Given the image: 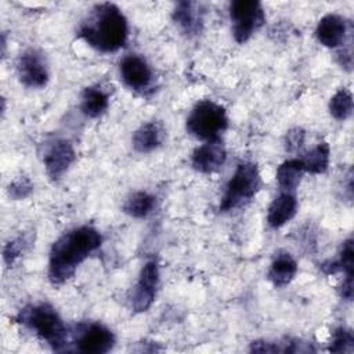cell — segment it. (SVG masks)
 <instances>
[{
  "instance_id": "obj_22",
  "label": "cell",
  "mask_w": 354,
  "mask_h": 354,
  "mask_svg": "<svg viewBox=\"0 0 354 354\" xmlns=\"http://www.w3.org/2000/svg\"><path fill=\"white\" fill-rule=\"evenodd\" d=\"M353 94L347 88L337 90L329 101V112L336 120L348 119L353 113Z\"/></svg>"
},
{
  "instance_id": "obj_2",
  "label": "cell",
  "mask_w": 354,
  "mask_h": 354,
  "mask_svg": "<svg viewBox=\"0 0 354 354\" xmlns=\"http://www.w3.org/2000/svg\"><path fill=\"white\" fill-rule=\"evenodd\" d=\"M77 36L100 53H115L127 41V19L113 3L95 4L80 24Z\"/></svg>"
},
{
  "instance_id": "obj_12",
  "label": "cell",
  "mask_w": 354,
  "mask_h": 354,
  "mask_svg": "<svg viewBox=\"0 0 354 354\" xmlns=\"http://www.w3.org/2000/svg\"><path fill=\"white\" fill-rule=\"evenodd\" d=\"M227 159V151L221 138L205 141V144L196 147L191 155L192 167L205 174L214 173L223 167Z\"/></svg>"
},
{
  "instance_id": "obj_28",
  "label": "cell",
  "mask_w": 354,
  "mask_h": 354,
  "mask_svg": "<svg viewBox=\"0 0 354 354\" xmlns=\"http://www.w3.org/2000/svg\"><path fill=\"white\" fill-rule=\"evenodd\" d=\"M340 296L346 300L353 299V275H344V279L340 285Z\"/></svg>"
},
{
  "instance_id": "obj_14",
  "label": "cell",
  "mask_w": 354,
  "mask_h": 354,
  "mask_svg": "<svg viewBox=\"0 0 354 354\" xmlns=\"http://www.w3.org/2000/svg\"><path fill=\"white\" fill-rule=\"evenodd\" d=\"M297 212V199L293 192L282 191L270 203L267 210V223L272 228H279L290 221Z\"/></svg>"
},
{
  "instance_id": "obj_24",
  "label": "cell",
  "mask_w": 354,
  "mask_h": 354,
  "mask_svg": "<svg viewBox=\"0 0 354 354\" xmlns=\"http://www.w3.org/2000/svg\"><path fill=\"white\" fill-rule=\"evenodd\" d=\"M28 239L25 236H17L15 239L7 242L3 248V260L7 266H12L15 260L25 252L28 246Z\"/></svg>"
},
{
  "instance_id": "obj_17",
  "label": "cell",
  "mask_w": 354,
  "mask_h": 354,
  "mask_svg": "<svg viewBox=\"0 0 354 354\" xmlns=\"http://www.w3.org/2000/svg\"><path fill=\"white\" fill-rule=\"evenodd\" d=\"M162 142V129L155 122H148L140 126L131 137L133 148L140 153L155 151Z\"/></svg>"
},
{
  "instance_id": "obj_20",
  "label": "cell",
  "mask_w": 354,
  "mask_h": 354,
  "mask_svg": "<svg viewBox=\"0 0 354 354\" xmlns=\"http://www.w3.org/2000/svg\"><path fill=\"white\" fill-rule=\"evenodd\" d=\"M330 158V148L328 142H319L313 149L306 152L300 160L303 163L304 171L311 174H322L328 170Z\"/></svg>"
},
{
  "instance_id": "obj_7",
  "label": "cell",
  "mask_w": 354,
  "mask_h": 354,
  "mask_svg": "<svg viewBox=\"0 0 354 354\" xmlns=\"http://www.w3.org/2000/svg\"><path fill=\"white\" fill-rule=\"evenodd\" d=\"M75 350L84 354H105L115 346L113 332L100 322L82 324L73 339Z\"/></svg>"
},
{
  "instance_id": "obj_5",
  "label": "cell",
  "mask_w": 354,
  "mask_h": 354,
  "mask_svg": "<svg viewBox=\"0 0 354 354\" xmlns=\"http://www.w3.org/2000/svg\"><path fill=\"white\" fill-rule=\"evenodd\" d=\"M261 184L259 169L252 162L238 163L234 174L227 183L225 192L220 202V212L225 213L236 209L242 203L250 201L259 191Z\"/></svg>"
},
{
  "instance_id": "obj_19",
  "label": "cell",
  "mask_w": 354,
  "mask_h": 354,
  "mask_svg": "<svg viewBox=\"0 0 354 354\" xmlns=\"http://www.w3.org/2000/svg\"><path fill=\"white\" fill-rule=\"evenodd\" d=\"M109 105V97L101 87H86L82 91V101H80V111L87 118H98L101 116Z\"/></svg>"
},
{
  "instance_id": "obj_23",
  "label": "cell",
  "mask_w": 354,
  "mask_h": 354,
  "mask_svg": "<svg viewBox=\"0 0 354 354\" xmlns=\"http://www.w3.org/2000/svg\"><path fill=\"white\" fill-rule=\"evenodd\" d=\"M329 351L336 354H350L354 351V335L351 329L339 326L333 330L329 343Z\"/></svg>"
},
{
  "instance_id": "obj_15",
  "label": "cell",
  "mask_w": 354,
  "mask_h": 354,
  "mask_svg": "<svg viewBox=\"0 0 354 354\" xmlns=\"http://www.w3.org/2000/svg\"><path fill=\"white\" fill-rule=\"evenodd\" d=\"M171 18L176 22V25L189 37L196 36L202 30L203 18L196 3H192V1L177 3L173 10Z\"/></svg>"
},
{
  "instance_id": "obj_9",
  "label": "cell",
  "mask_w": 354,
  "mask_h": 354,
  "mask_svg": "<svg viewBox=\"0 0 354 354\" xmlns=\"http://www.w3.org/2000/svg\"><path fill=\"white\" fill-rule=\"evenodd\" d=\"M159 283V266L156 260H148L140 272L138 281L131 292V308L136 313L147 311L156 296V288Z\"/></svg>"
},
{
  "instance_id": "obj_4",
  "label": "cell",
  "mask_w": 354,
  "mask_h": 354,
  "mask_svg": "<svg viewBox=\"0 0 354 354\" xmlns=\"http://www.w3.org/2000/svg\"><path fill=\"white\" fill-rule=\"evenodd\" d=\"M187 131L203 141L220 138L228 127V116L220 104L212 100H202L195 104L185 122Z\"/></svg>"
},
{
  "instance_id": "obj_10",
  "label": "cell",
  "mask_w": 354,
  "mask_h": 354,
  "mask_svg": "<svg viewBox=\"0 0 354 354\" xmlns=\"http://www.w3.org/2000/svg\"><path fill=\"white\" fill-rule=\"evenodd\" d=\"M76 159V152L71 141L55 138L46 145L43 153V165L51 180L61 178Z\"/></svg>"
},
{
  "instance_id": "obj_27",
  "label": "cell",
  "mask_w": 354,
  "mask_h": 354,
  "mask_svg": "<svg viewBox=\"0 0 354 354\" xmlns=\"http://www.w3.org/2000/svg\"><path fill=\"white\" fill-rule=\"evenodd\" d=\"M304 140L306 131L301 127H293L285 136V149L288 152H295L303 147Z\"/></svg>"
},
{
  "instance_id": "obj_18",
  "label": "cell",
  "mask_w": 354,
  "mask_h": 354,
  "mask_svg": "<svg viewBox=\"0 0 354 354\" xmlns=\"http://www.w3.org/2000/svg\"><path fill=\"white\" fill-rule=\"evenodd\" d=\"M304 173L306 171H304L300 158H295V159H288V160L282 162L277 167L275 177H277V183L282 191L293 192L299 187Z\"/></svg>"
},
{
  "instance_id": "obj_6",
  "label": "cell",
  "mask_w": 354,
  "mask_h": 354,
  "mask_svg": "<svg viewBox=\"0 0 354 354\" xmlns=\"http://www.w3.org/2000/svg\"><path fill=\"white\" fill-rule=\"evenodd\" d=\"M232 35L236 43L248 41L266 22V14L260 1L235 0L230 4Z\"/></svg>"
},
{
  "instance_id": "obj_11",
  "label": "cell",
  "mask_w": 354,
  "mask_h": 354,
  "mask_svg": "<svg viewBox=\"0 0 354 354\" xmlns=\"http://www.w3.org/2000/svg\"><path fill=\"white\" fill-rule=\"evenodd\" d=\"M119 73L123 83L137 93H145L153 82L151 66L137 54H127L120 59Z\"/></svg>"
},
{
  "instance_id": "obj_21",
  "label": "cell",
  "mask_w": 354,
  "mask_h": 354,
  "mask_svg": "<svg viewBox=\"0 0 354 354\" xmlns=\"http://www.w3.org/2000/svg\"><path fill=\"white\" fill-rule=\"evenodd\" d=\"M155 196L145 191L133 192L123 203V212L134 218L147 217L155 207Z\"/></svg>"
},
{
  "instance_id": "obj_16",
  "label": "cell",
  "mask_w": 354,
  "mask_h": 354,
  "mask_svg": "<svg viewBox=\"0 0 354 354\" xmlns=\"http://www.w3.org/2000/svg\"><path fill=\"white\" fill-rule=\"evenodd\" d=\"M297 272V263L296 260L286 252L278 253L268 270V281L275 288H283L292 282Z\"/></svg>"
},
{
  "instance_id": "obj_25",
  "label": "cell",
  "mask_w": 354,
  "mask_h": 354,
  "mask_svg": "<svg viewBox=\"0 0 354 354\" xmlns=\"http://www.w3.org/2000/svg\"><path fill=\"white\" fill-rule=\"evenodd\" d=\"M33 191V184L32 181L26 177V176H19L17 178H14L7 188L8 196L14 201H19V199H25L30 195V192Z\"/></svg>"
},
{
  "instance_id": "obj_26",
  "label": "cell",
  "mask_w": 354,
  "mask_h": 354,
  "mask_svg": "<svg viewBox=\"0 0 354 354\" xmlns=\"http://www.w3.org/2000/svg\"><path fill=\"white\" fill-rule=\"evenodd\" d=\"M339 270L344 272V275H353L354 270V248H353V239L348 238L343 242L340 249L339 260H336Z\"/></svg>"
},
{
  "instance_id": "obj_8",
  "label": "cell",
  "mask_w": 354,
  "mask_h": 354,
  "mask_svg": "<svg viewBox=\"0 0 354 354\" xmlns=\"http://www.w3.org/2000/svg\"><path fill=\"white\" fill-rule=\"evenodd\" d=\"M19 82L28 88H41L48 82V68L43 54L35 48L25 50L17 61Z\"/></svg>"
},
{
  "instance_id": "obj_3",
  "label": "cell",
  "mask_w": 354,
  "mask_h": 354,
  "mask_svg": "<svg viewBox=\"0 0 354 354\" xmlns=\"http://www.w3.org/2000/svg\"><path fill=\"white\" fill-rule=\"evenodd\" d=\"M18 319L54 350L59 351L64 348L68 336L66 326L51 304H30L19 313Z\"/></svg>"
},
{
  "instance_id": "obj_1",
  "label": "cell",
  "mask_w": 354,
  "mask_h": 354,
  "mask_svg": "<svg viewBox=\"0 0 354 354\" xmlns=\"http://www.w3.org/2000/svg\"><path fill=\"white\" fill-rule=\"evenodd\" d=\"M102 243L98 230L80 225L62 234L51 246L48 256V279L53 285H62L71 279L77 267Z\"/></svg>"
},
{
  "instance_id": "obj_13",
  "label": "cell",
  "mask_w": 354,
  "mask_h": 354,
  "mask_svg": "<svg viewBox=\"0 0 354 354\" xmlns=\"http://www.w3.org/2000/svg\"><path fill=\"white\" fill-rule=\"evenodd\" d=\"M347 33V22L342 15L337 14H326L324 15L317 25L315 36L317 40L328 47L336 48L343 44Z\"/></svg>"
}]
</instances>
